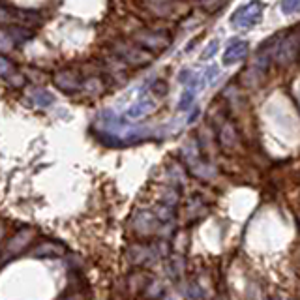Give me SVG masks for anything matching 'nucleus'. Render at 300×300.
<instances>
[{"label":"nucleus","mask_w":300,"mask_h":300,"mask_svg":"<svg viewBox=\"0 0 300 300\" xmlns=\"http://www.w3.org/2000/svg\"><path fill=\"white\" fill-rule=\"evenodd\" d=\"M117 51L124 60H128V62L137 66L147 64V62H150V58H152L149 53H145L143 49L133 47V45H117Z\"/></svg>","instance_id":"obj_3"},{"label":"nucleus","mask_w":300,"mask_h":300,"mask_svg":"<svg viewBox=\"0 0 300 300\" xmlns=\"http://www.w3.org/2000/svg\"><path fill=\"white\" fill-rule=\"evenodd\" d=\"M11 45H13V42H11L10 36L4 30H0V51H10Z\"/></svg>","instance_id":"obj_13"},{"label":"nucleus","mask_w":300,"mask_h":300,"mask_svg":"<svg viewBox=\"0 0 300 300\" xmlns=\"http://www.w3.org/2000/svg\"><path fill=\"white\" fill-rule=\"evenodd\" d=\"M192 100H193V94H192V92H186V94H184V98L180 100V109H186V107H188V103H192Z\"/></svg>","instance_id":"obj_15"},{"label":"nucleus","mask_w":300,"mask_h":300,"mask_svg":"<svg viewBox=\"0 0 300 300\" xmlns=\"http://www.w3.org/2000/svg\"><path fill=\"white\" fill-rule=\"evenodd\" d=\"M32 98L34 101H36V105H42V107H47L49 103H53V96L49 92H45V90H36Z\"/></svg>","instance_id":"obj_10"},{"label":"nucleus","mask_w":300,"mask_h":300,"mask_svg":"<svg viewBox=\"0 0 300 300\" xmlns=\"http://www.w3.org/2000/svg\"><path fill=\"white\" fill-rule=\"evenodd\" d=\"M30 240H32V231H28V229L19 231V233L10 240V244H8V253H10V255H15V253L23 251Z\"/></svg>","instance_id":"obj_7"},{"label":"nucleus","mask_w":300,"mask_h":300,"mask_svg":"<svg viewBox=\"0 0 300 300\" xmlns=\"http://www.w3.org/2000/svg\"><path fill=\"white\" fill-rule=\"evenodd\" d=\"M54 85L60 90L74 92V90L81 88V77H79V74H75L74 70H64V72L54 75Z\"/></svg>","instance_id":"obj_4"},{"label":"nucleus","mask_w":300,"mask_h":300,"mask_svg":"<svg viewBox=\"0 0 300 300\" xmlns=\"http://www.w3.org/2000/svg\"><path fill=\"white\" fill-rule=\"evenodd\" d=\"M281 11L285 15H293L300 11V0H283L281 2Z\"/></svg>","instance_id":"obj_11"},{"label":"nucleus","mask_w":300,"mask_h":300,"mask_svg":"<svg viewBox=\"0 0 300 300\" xmlns=\"http://www.w3.org/2000/svg\"><path fill=\"white\" fill-rule=\"evenodd\" d=\"M261 17H263V4L259 0H253L236 11L231 17V25L236 26L238 30H248V28H253L261 21Z\"/></svg>","instance_id":"obj_1"},{"label":"nucleus","mask_w":300,"mask_h":300,"mask_svg":"<svg viewBox=\"0 0 300 300\" xmlns=\"http://www.w3.org/2000/svg\"><path fill=\"white\" fill-rule=\"evenodd\" d=\"M32 255L34 257H60V255H64V248L53 244V242H45L34 250Z\"/></svg>","instance_id":"obj_8"},{"label":"nucleus","mask_w":300,"mask_h":300,"mask_svg":"<svg viewBox=\"0 0 300 300\" xmlns=\"http://www.w3.org/2000/svg\"><path fill=\"white\" fill-rule=\"evenodd\" d=\"M137 42L143 43L145 47H150V49H163L169 45V36H163V34L158 32H143L135 36Z\"/></svg>","instance_id":"obj_5"},{"label":"nucleus","mask_w":300,"mask_h":300,"mask_svg":"<svg viewBox=\"0 0 300 300\" xmlns=\"http://www.w3.org/2000/svg\"><path fill=\"white\" fill-rule=\"evenodd\" d=\"M11 75H13V64H11L8 58H4L0 54V77H8L10 79Z\"/></svg>","instance_id":"obj_12"},{"label":"nucleus","mask_w":300,"mask_h":300,"mask_svg":"<svg viewBox=\"0 0 300 300\" xmlns=\"http://www.w3.org/2000/svg\"><path fill=\"white\" fill-rule=\"evenodd\" d=\"M2 236H4V225L0 224V240H2Z\"/></svg>","instance_id":"obj_17"},{"label":"nucleus","mask_w":300,"mask_h":300,"mask_svg":"<svg viewBox=\"0 0 300 300\" xmlns=\"http://www.w3.org/2000/svg\"><path fill=\"white\" fill-rule=\"evenodd\" d=\"M248 54V43L246 42H235L224 54V64L225 66H231L235 62H240L244 60Z\"/></svg>","instance_id":"obj_6"},{"label":"nucleus","mask_w":300,"mask_h":300,"mask_svg":"<svg viewBox=\"0 0 300 300\" xmlns=\"http://www.w3.org/2000/svg\"><path fill=\"white\" fill-rule=\"evenodd\" d=\"M66 300H83V299H81L79 295H72V297H68Z\"/></svg>","instance_id":"obj_16"},{"label":"nucleus","mask_w":300,"mask_h":300,"mask_svg":"<svg viewBox=\"0 0 300 300\" xmlns=\"http://www.w3.org/2000/svg\"><path fill=\"white\" fill-rule=\"evenodd\" d=\"M154 109V103L152 101H141V103H135L133 107L128 111V117L129 118H141L145 115H149L150 111Z\"/></svg>","instance_id":"obj_9"},{"label":"nucleus","mask_w":300,"mask_h":300,"mask_svg":"<svg viewBox=\"0 0 300 300\" xmlns=\"http://www.w3.org/2000/svg\"><path fill=\"white\" fill-rule=\"evenodd\" d=\"M297 56H299V38L295 34L285 36L276 51V60L279 64H291L297 60Z\"/></svg>","instance_id":"obj_2"},{"label":"nucleus","mask_w":300,"mask_h":300,"mask_svg":"<svg viewBox=\"0 0 300 300\" xmlns=\"http://www.w3.org/2000/svg\"><path fill=\"white\" fill-rule=\"evenodd\" d=\"M216 49H218V40H214V42H210L208 43V49L203 53V60H206V58H210L212 54L216 53Z\"/></svg>","instance_id":"obj_14"}]
</instances>
